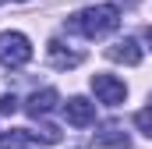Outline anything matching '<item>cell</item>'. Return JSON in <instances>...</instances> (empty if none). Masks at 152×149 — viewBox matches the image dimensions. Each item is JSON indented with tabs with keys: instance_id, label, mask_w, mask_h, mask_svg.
Instances as JSON below:
<instances>
[{
	"instance_id": "6da1fadb",
	"label": "cell",
	"mask_w": 152,
	"mask_h": 149,
	"mask_svg": "<svg viewBox=\"0 0 152 149\" xmlns=\"http://www.w3.org/2000/svg\"><path fill=\"white\" fill-rule=\"evenodd\" d=\"M117 25H120V11H117L113 4H92V7H85V11H78V14L67 18V29L71 32H81V36H88V39L110 36Z\"/></svg>"
},
{
	"instance_id": "7a4b0ae2",
	"label": "cell",
	"mask_w": 152,
	"mask_h": 149,
	"mask_svg": "<svg viewBox=\"0 0 152 149\" xmlns=\"http://www.w3.org/2000/svg\"><path fill=\"white\" fill-rule=\"evenodd\" d=\"M32 60V43L21 32H0V64L4 68H25Z\"/></svg>"
},
{
	"instance_id": "3957f363",
	"label": "cell",
	"mask_w": 152,
	"mask_h": 149,
	"mask_svg": "<svg viewBox=\"0 0 152 149\" xmlns=\"http://www.w3.org/2000/svg\"><path fill=\"white\" fill-rule=\"evenodd\" d=\"M92 92H96V100L99 103H106V107H120L124 100H127V85L113 78V74H92Z\"/></svg>"
},
{
	"instance_id": "277c9868",
	"label": "cell",
	"mask_w": 152,
	"mask_h": 149,
	"mask_svg": "<svg viewBox=\"0 0 152 149\" xmlns=\"http://www.w3.org/2000/svg\"><path fill=\"white\" fill-rule=\"evenodd\" d=\"M46 57H50V64H53L57 71H71V68H78V64L85 60V53H81V50H71L64 39H50V43H46Z\"/></svg>"
},
{
	"instance_id": "5b68a950",
	"label": "cell",
	"mask_w": 152,
	"mask_h": 149,
	"mask_svg": "<svg viewBox=\"0 0 152 149\" xmlns=\"http://www.w3.org/2000/svg\"><path fill=\"white\" fill-rule=\"evenodd\" d=\"M64 114H67V124H75V128L96 124V103H88L85 96H71L64 103Z\"/></svg>"
},
{
	"instance_id": "8992f818",
	"label": "cell",
	"mask_w": 152,
	"mask_h": 149,
	"mask_svg": "<svg viewBox=\"0 0 152 149\" xmlns=\"http://www.w3.org/2000/svg\"><path fill=\"white\" fill-rule=\"evenodd\" d=\"M57 100H60L57 89H36V92L25 100V114H28L32 121H39V117H46V114L57 107Z\"/></svg>"
},
{
	"instance_id": "52a82bcc",
	"label": "cell",
	"mask_w": 152,
	"mask_h": 149,
	"mask_svg": "<svg viewBox=\"0 0 152 149\" xmlns=\"http://www.w3.org/2000/svg\"><path fill=\"white\" fill-rule=\"evenodd\" d=\"M106 57L110 60H117V64H142V46H138V39H131V36H124V39H117L113 46L106 50Z\"/></svg>"
},
{
	"instance_id": "ba28073f",
	"label": "cell",
	"mask_w": 152,
	"mask_h": 149,
	"mask_svg": "<svg viewBox=\"0 0 152 149\" xmlns=\"http://www.w3.org/2000/svg\"><path fill=\"white\" fill-rule=\"evenodd\" d=\"M96 146H117V149H127V146H131V139H127V131H124L120 124H106V128L96 135Z\"/></svg>"
},
{
	"instance_id": "9c48e42d",
	"label": "cell",
	"mask_w": 152,
	"mask_h": 149,
	"mask_svg": "<svg viewBox=\"0 0 152 149\" xmlns=\"http://www.w3.org/2000/svg\"><path fill=\"white\" fill-rule=\"evenodd\" d=\"M25 135H28V142H42V146H57V142H60V128H53V124L25 128Z\"/></svg>"
},
{
	"instance_id": "30bf717a",
	"label": "cell",
	"mask_w": 152,
	"mask_h": 149,
	"mask_svg": "<svg viewBox=\"0 0 152 149\" xmlns=\"http://www.w3.org/2000/svg\"><path fill=\"white\" fill-rule=\"evenodd\" d=\"M25 142H28L25 128H11V131H4V135H0V146H4V149H21Z\"/></svg>"
},
{
	"instance_id": "8fae6325",
	"label": "cell",
	"mask_w": 152,
	"mask_h": 149,
	"mask_svg": "<svg viewBox=\"0 0 152 149\" xmlns=\"http://www.w3.org/2000/svg\"><path fill=\"white\" fill-rule=\"evenodd\" d=\"M134 124H138V128L152 139V96H149V107H142V110L134 114Z\"/></svg>"
},
{
	"instance_id": "7c38bea8",
	"label": "cell",
	"mask_w": 152,
	"mask_h": 149,
	"mask_svg": "<svg viewBox=\"0 0 152 149\" xmlns=\"http://www.w3.org/2000/svg\"><path fill=\"white\" fill-rule=\"evenodd\" d=\"M18 110V100H14V92H4L0 96V114H14Z\"/></svg>"
},
{
	"instance_id": "4fadbf2b",
	"label": "cell",
	"mask_w": 152,
	"mask_h": 149,
	"mask_svg": "<svg viewBox=\"0 0 152 149\" xmlns=\"http://www.w3.org/2000/svg\"><path fill=\"white\" fill-rule=\"evenodd\" d=\"M134 4H138V0H124V7H134Z\"/></svg>"
},
{
	"instance_id": "5bb4252c",
	"label": "cell",
	"mask_w": 152,
	"mask_h": 149,
	"mask_svg": "<svg viewBox=\"0 0 152 149\" xmlns=\"http://www.w3.org/2000/svg\"><path fill=\"white\" fill-rule=\"evenodd\" d=\"M145 39H149V46H152V29H149V32H145Z\"/></svg>"
}]
</instances>
